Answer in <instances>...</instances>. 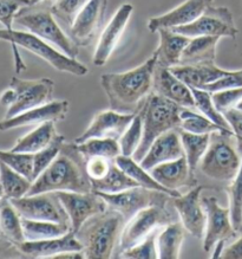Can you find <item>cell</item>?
Wrapping results in <instances>:
<instances>
[{
	"label": "cell",
	"instance_id": "e575fe53",
	"mask_svg": "<svg viewBox=\"0 0 242 259\" xmlns=\"http://www.w3.org/2000/svg\"><path fill=\"white\" fill-rule=\"evenodd\" d=\"M91 186H92V191L94 192L118 193V192L129 190V188L137 187L138 185L115 162L107 176L103 179L94 181V183L91 184Z\"/></svg>",
	"mask_w": 242,
	"mask_h": 259
},
{
	"label": "cell",
	"instance_id": "cb8c5ba5",
	"mask_svg": "<svg viewBox=\"0 0 242 259\" xmlns=\"http://www.w3.org/2000/svg\"><path fill=\"white\" fill-rule=\"evenodd\" d=\"M184 155L178 129L169 131L159 136L152 143L144 157L139 161L141 166L147 170H150L157 164L168 162V161L178 159Z\"/></svg>",
	"mask_w": 242,
	"mask_h": 259
},
{
	"label": "cell",
	"instance_id": "bcb514c9",
	"mask_svg": "<svg viewBox=\"0 0 242 259\" xmlns=\"http://www.w3.org/2000/svg\"><path fill=\"white\" fill-rule=\"evenodd\" d=\"M115 159H108V157H89L85 159V173L89 178L90 183L98 181L107 176L110 171L111 167L114 166Z\"/></svg>",
	"mask_w": 242,
	"mask_h": 259
},
{
	"label": "cell",
	"instance_id": "ac0fdd59",
	"mask_svg": "<svg viewBox=\"0 0 242 259\" xmlns=\"http://www.w3.org/2000/svg\"><path fill=\"white\" fill-rule=\"evenodd\" d=\"M108 9V0H90L70 26V37L78 47H87L100 30Z\"/></svg>",
	"mask_w": 242,
	"mask_h": 259
},
{
	"label": "cell",
	"instance_id": "680465c9",
	"mask_svg": "<svg viewBox=\"0 0 242 259\" xmlns=\"http://www.w3.org/2000/svg\"><path fill=\"white\" fill-rule=\"evenodd\" d=\"M238 140H241V141H242V139H238Z\"/></svg>",
	"mask_w": 242,
	"mask_h": 259
},
{
	"label": "cell",
	"instance_id": "f35d334b",
	"mask_svg": "<svg viewBox=\"0 0 242 259\" xmlns=\"http://www.w3.org/2000/svg\"><path fill=\"white\" fill-rule=\"evenodd\" d=\"M192 95H194L195 100V109L201 111L202 115H205L207 118H209L210 121H213L214 123L220 125L221 128L227 129V131L233 132L228 124L226 118H224L223 114H221L219 110L216 109L214 106L213 99H212V93L206 92V90L198 89V88H191Z\"/></svg>",
	"mask_w": 242,
	"mask_h": 259
},
{
	"label": "cell",
	"instance_id": "4fadbf2b",
	"mask_svg": "<svg viewBox=\"0 0 242 259\" xmlns=\"http://www.w3.org/2000/svg\"><path fill=\"white\" fill-rule=\"evenodd\" d=\"M203 208L206 211V231L203 237V251L210 252L220 240H230L237 236L230 218L229 207H222L217 198L213 195L201 199Z\"/></svg>",
	"mask_w": 242,
	"mask_h": 259
},
{
	"label": "cell",
	"instance_id": "db71d44e",
	"mask_svg": "<svg viewBox=\"0 0 242 259\" xmlns=\"http://www.w3.org/2000/svg\"><path fill=\"white\" fill-rule=\"evenodd\" d=\"M46 2V0H29V6L27 8H32V6H37L41 4V3Z\"/></svg>",
	"mask_w": 242,
	"mask_h": 259
},
{
	"label": "cell",
	"instance_id": "f6af8a7d",
	"mask_svg": "<svg viewBox=\"0 0 242 259\" xmlns=\"http://www.w3.org/2000/svg\"><path fill=\"white\" fill-rule=\"evenodd\" d=\"M214 106L221 114L236 107V104L242 100V88L220 90L212 94Z\"/></svg>",
	"mask_w": 242,
	"mask_h": 259
},
{
	"label": "cell",
	"instance_id": "11a10c76",
	"mask_svg": "<svg viewBox=\"0 0 242 259\" xmlns=\"http://www.w3.org/2000/svg\"><path fill=\"white\" fill-rule=\"evenodd\" d=\"M4 198H5L4 190H3V186H2V185H0V200H2V199H4Z\"/></svg>",
	"mask_w": 242,
	"mask_h": 259
},
{
	"label": "cell",
	"instance_id": "277c9868",
	"mask_svg": "<svg viewBox=\"0 0 242 259\" xmlns=\"http://www.w3.org/2000/svg\"><path fill=\"white\" fill-rule=\"evenodd\" d=\"M242 163L241 141L233 132L210 134L209 146L200 161L199 169L213 181L228 185L236 177Z\"/></svg>",
	"mask_w": 242,
	"mask_h": 259
},
{
	"label": "cell",
	"instance_id": "b9f144b4",
	"mask_svg": "<svg viewBox=\"0 0 242 259\" xmlns=\"http://www.w3.org/2000/svg\"><path fill=\"white\" fill-rule=\"evenodd\" d=\"M65 139L62 135L56 136L50 145L44 149L34 153V168H33V181L39 177L50 164L54 162L59 154H61L63 146L65 145Z\"/></svg>",
	"mask_w": 242,
	"mask_h": 259
},
{
	"label": "cell",
	"instance_id": "484cf974",
	"mask_svg": "<svg viewBox=\"0 0 242 259\" xmlns=\"http://www.w3.org/2000/svg\"><path fill=\"white\" fill-rule=\"evenodd\" d=\"M160 45L154 52L157 58V64L173 68L180 65L183 50L191 38L177 33L171 29H160Z\"/></svg>",
	"mask_w": 242,
	"mask_h": 259
},
{
	"label": "cell",
	"instance_id": "7a4b0ae2",
	"mask_svg": "<svg viewBox=\"0 0 242 259\" xmlns=\"http://www.w3.org/2000/svg\"><path fill=\"white\" fill-rule=\"evenodd\" d=\"M92 192L85 173V159L77 149L76 143H66L56 160L37 177L27 195L47 192Z\"/></svg>",
	"mask_w": 242,
	"mask_h": 259
},
{
	"label": "cell",
	"instance_id": "7dc6e473",
	"mask_svg": "<svg viewBox=\"0 0 242 259\" xmlns=\"http://www.w3.org/2000/svg\"><path fill=\"white\" fill-rule=\"evenodd\" d=\"M29 6V0H0V24L5 29H13L16 17L24 8Z\"/></svg>",
	"mask_w": 242,
	"mask_h": 259
},
{
	"label": "cell",
	"instance_id": "4316f807",
	"mask_svg": "<svg viewBox=\"0 0 242 259\" xmlns=\"http://www.w3.org/2000/svg\"><path fill=\"white\" fill-rule=\"evenodd\" d=\"M0 237L17 248L25 241L23 219L9 199L0 200Z\"/></svg>",
	"mask_w": 242,
	"mask_h": 259
},
{
	"label": "cell",
	"instance_id": "ee69618b",
	"mask_svg": "<svg viewBox=\"0 0 242 259\" xmlns=\"http://www.w3.org/2000/svg\"><path fill=\"white\" fill-rule=\"evenodd\" d=\"M160 229H157L149 234L141 243L128 248L123 253L118 255L119 258H132V259H155L159 258L156 250V237Z\"/></svg>",
	"mask_w": 242,
	"mask_h": 259
},
{
	"label": "cell",
	"instance_id": "52a82bcc",
	"mask_svg": "<svg viewBox=\"0 0 242 259\" xmlns=\"http://www.w3.org/2000/svg\"><path fill=\"white\" fill-rule=\"evenodd\" d=\"M55 83L50 78L20 79L12 77L0 95V106L6 108L4 118H11L32 108L51 102Z\"/></svg>",
	"mask_w": 242,
	"mask_h": 259
},
{
	"label": "cell",
	"instance_id": "3957f363",
	"mask_svg": "<svg viewBox=\"0 0 242 259\" xmlns=\"http://www.w3.org/2000/svg\"><path fill=\"white\" fill-rule=\"evenodd\" d=\"M0 40L8 41L12 45L13 55L16 61V72L20 73L26 69L25 64L20 58L18 48L25 49L31 54L49 63L52 68L61 72H68L75 76H85L89 72V69L76 58H71L62 51L56 50L54 45L41 39L36 34L27 32V31H17L9 29H0Z\"/></svg>",
	"mask_w": 242,
	"mask_h": 259
},
{
	"label": "cell",
	"instance_id": "5bb4252c",
	"mask_svg": "<svg viewBox=\"0 0 242 259\" xmlns=\"http://www.w3.org/2000/svg\"><path fill=\"white\" fill-rule=\"evenodd\" d=\"M10 201L23 218L70 224L69 217L55 192L25 195Z\"/></svg>",
	"mask_w": 242,
	"mask_h": 259
},
{
	"label": "cell",
	"instance_id": "603a6c76",
	"mask_svg": "<svg viewBox=\"0 0 242 259\" xmlns=\"http://www.w3.org/2000/svg\"><path fill=\"white\" fill-rule=\"evenodd\" d=\"M157 183L171 191H178L182 187L196 186V176L191 173L185 155L178 159L160 163L149 170Z\"/></svg>",
	"mask_w": 242,
	"mask_h": 259
},
{
	"label": "cell",
	"instance_id": "74e56055",
	"mask_svg": "<svg viewBox=\"0 0 242 259\" xmlns=\"http://www.w3.org/2000/svg\"><path fill=\"white\" fill-rule=\"evenodd\" d=\"M227 193L228 198H229V211L231 223H233L234 229L237 231L238 234H240V229L242 226V163L236 177L227 185Z\"/></svg>",
	"mask_w": 242,
	"mask_h": 259
},
{
	"label": "cell",
	"instance_id": "d6a6232c",
	"mask_svg": "<svg viewBox=\"0 0 242 259\" xmlns=\"http://www.w3.org/2000/svg\"><path fill=\"white\" fill-rule=\"evenodd\" d=\"M182 146H183L185 159L188 161L191 173L199 169L200 161L207 152L209 146L210 134H192V133L178 129Z\"/></svg>",
	"mask_w": 242,
	"mask_h": 259
},
{
	"label": "cell",
	"instance_id": "f907efd6",
	"mask_svg": "<svg viewBox=\"0 0 242 259\" xmlns=\"http://www.w3.org/2000/svg\"><path fill=\"white\" fill-rule=\"evenodd\" d=\"M221 258L242 259V234H240V238H237L229 246L224 247Z\"/></svg>",
	"mask_w": 242,
	"mask_h": 259
},
{
	"label": "cell",
	"instance_id": "7402d4cb",
	"mask_svg": "<svg viewBox=\"0 0 242 259\" xmlns=\"http://www.w3.org/2000/svg\"><path fill=\"white\" fill-rule=\"evenodd\" d=\"M213 3L214 0H185L171 11L149 19L148 30L152 33H156L160 29L188 25L195 22Z\"/></svg>",
	"mask_w": 242,
	"mask_h": 259
},
{
	"label": "cell",
	"instance_id": "1f68e13d",
	"mask_svg": "<svg viewBox=\"0 0 242 259\" xmlns=\"http://www.w3.org/2000/svg\"><path fill=\"white\" fill-rule=\"evenodd\" d=\"M23 230L26 240H43L64 236L71 231V224L43 222L23 218Z\"/></svg>",
	"mask_w": 242,
	"mask_h": 259
},
{
	"label": "cell",
	"instance_id": "7c38bea8",
	"mask_svg": "<svg viewBox=\"0 0 242 259\" xmlns=\"http://www.w3.org/2000/svg\"><path fill=\"white\" fill-rule=\"evenodd\" d=\"M64 207L66 214L71 224V231L77 233L83 224L92 218L93 215L100 214L108 208L104 199L96 192H55Z\"/></svg>",
	"mask_w": 242,
	"mask_h": 259
},
{
	"label": "cell",
	"instance_id": "e0dca14e",
	"mask_svg": "<svg viewBox=\"0 0 242 259\" xmlns=\"http://www.w3.org/2000/svg\"><path fill=\"white\" fill-rule=\"evenodd\" d=\"M134 11V6L125 3L117 10L108 25L104 27L97 41L96 50L93 55V64L96 66H104L107 64L115 49L122 39L125 27Z\"/></svg>",
	"mask_w": 242,
	"mask_h": 259
},
{
	"label": "cell",
	"instance_id": "60d3db41",
	"mask_svg": "<svg viewBox=\"0 0 242 259\" xmlns=\"http://www.w3.org/2000/svg\"><path fill=\"white\" fill-rule=\"evenodd\" d=\"M143 139V124L141 115L138 111L136 113L134 120L125 129L118 140L119 147H121V155L124 156H134V154L141 145Z\"/></svg>",
	"mask_w": 242,
	"mask_h": 259
},
{
	"label": "cell",
	"instance_id": "681fc988",
	"mask_svg": "<svg viewBox=\"0 0 242 259\" xmlns=\"http://www.w3.org/2000/svg\"><path fill=\"white\" fill-rule=\"evenodd\" d=\"M228 124L237 139H242V111L233 108L223 114Z\"/></svg>",
	"mask_w": 242,
	"mask_h": 259
},
{
	"label": "cell",
	"instance_id": "f5cc1de1",
	"mask_svg": "<svg viewBox=\"0 0 242 259\" xmlns=\"http://www.w3.org/2000/svg\"><path fill=\"white\" fill-rule=\"evenodd\" d=\"M10 248H16V247L13 246L12 244L8 243V241L4 240L2 237H0V251H3V250H10ZM16 250H17V248H16Z\"/></svg>",
	"mask_w": 242,
	"mask_h": 259
},
{
	"label": "cell",
	"instance_id": "2e32d148",
	"mask_svg": "<svg viewBox=\"0 0 242 259\" xmlns=\"http://www.w3.org/2000/svg\"><path fill=\"white\" fill-rule=\"evenodd\" d=\"M203 186L196 185L184 195L171 198V204L176 209L178 218L185 231L192 237L203 239L206 231V211L201 201Z\"/></svg>",
	"mask_w": 242,
	"mask_h": 259
},
{
	"label": "cell",
	"instance_id": "7bdbcfd3",
	"mask_svg": "<svg viewBox=\"0 0 242 259\" xmlns=\"http://www.w3.org/2000/svg\"><path fill=\"white\" fill-rule=\"evenodd\" d=\"M89 2L90 0H54L50 5V10L56 18L62 20L70 27L78 13Z\"/></svg>",
	"mask_w": 242,
	"mask_h": 259
},
{
	"label": "cell",
	"instance_id": "8d00e7d4",
	"mask_svg": "<svg viewBox=\"0 0 242 259\" xmlns=\"http://www.w3.org/2000/svg\"><path fill=\"white\" fill-rule=\"evenodd\" d=\"M180 129L192 134H212L215 132H230L221 128L214 123L205 115L198 114L188 108H182L181 110V127Z\"/></svg>",
	"mask_w": 242,
	"mask_h": 259
},
{
	"label": "cell",
	"instance_id": "f1b7e54d",
	"mask_svg": "<svg viewBox=\"0 0 242 259\" xmlns=\"http://www.w3.org/2000/svg\"><path fill=\"white\" fill-rule=\"evenodd\" d=\"M115 162L117 163V166L121 168L122 170H124L135 183H137L138 186L148 188V190L163 192V193L169 194L171 198L181 195L178 191H171L169 188L162 186L160 183H157L155 178L152 176V173H150L149 170L144 169V168L141 166V163L137 162L132 156L118 155L115 159Z\"/></svg>",
	"mask_w": 242,
	"mask_h": 259
},
{
	"label": "cell",
	"instance_id": "6da1fadb",
	"mask_svg": "<svg viewBox=\"0 0 242 259\" xmlns=\"http://www.w3.org/2000/svg\"><path fill=\"white\" fill-rule=\"evenodd\" d=\"M155 55L127 72L104 73L101 85L107 94L111 110L124 114L137 113L146 97L153 92Z\"/></svg>",
	"mask_w": 242,
	"mask_h": 259
},
{
	"label": "cell",
	"instance_id": "c3c4849f",
	"mask_svg": "<svg viewBox=\"0 0 242 259\" xmlns=\"http://www.w3.org/2000/svg\"><path fill=\"white\" fill-rule=\"evenodd\" d=\"M235 88H242V69L236 70V71L235 70L234 71H229L222 78L217 79L216 82L205 87L202 90H206V92L213 94L215 92H220V90Z\"/></svg>",
	"mask_w": 242,
	"mask_h": 259
},
{
	"label": "cell",
	"instance_id": "44dd1931",
	"mask_svg": "<svg viewBox=\"0 0 242 259\" xmlns=\"http://www.w3.org/2000/svg\"><path fill=\"white\" fill-rule=\"evenodd\" d=\"M68 111V101H51L43 106L24 111L15 117L2 120L0 121V132H8L11 129L26 127V125H39L49 121L57 123V122L64 120Z\"/></svg>",
	"mask_w": 242,
	"mask_h": 259
},
{
	"label": "cell",
	"instance_id": "816d5d0a",
	"mask_svg": "<svg viewBox=\"0 0 242 259\" xmlns=\"http://www.w3.org/2000/svg\"><path fill=\"white\" fill-rule=\"evenodd\" d=\"M226 240H220L217 241V243L215 244V246L213 247V254H212V258H220L221 255H222L223 253V250L224 247H226Z\"/></svg>",
	"mask_w": 242,
	"mask_h": 259
},
{
	"label": "cell",
	"instance_id": "83f0119b",
	"mask_svg": "<svg viewBox=\"0 0 242 259\" xmlns=\"http://www.w3.org/2000/svg\"><path fill=\"white\" fill-rule=\"evenodd\" d=\"M219 40V37L212 36L192 37L183 50L180 64L196 65L215 62L216 47Z\"/></svg>",
	"mask_w": 242,
	"mask_h": 259
},
{
	"label": "cell",
	"instance_id": "ba28073f",
	"mask_svg": "<svg viewBox=\"0 0 242 259\" xmlns=\"http://www.w3.org/2000/svg\"><path fill=\"white\" fill-rule=\"evenodd\" d=\"M180 219L173 204L167 206H149L136 213L130 220L124 224L116 246V257L128 248L141 243L150 233L157 229H162L168 224Z\"/></svg>",
	"mask_w": 242,
	"mask_h": 259
},
{
	"label": "cell",
	"instance_id": "5b68a950",
	"mask_svg": "<svg viewBox=\"0 0 242 259\" xmlns=\"http://www.w3.org/2000/svg\"><path fill=\"white\" fill-rule=\"evenodd\" d=\"M124 224L123 217L109 207L86 220L76 233V237L83 245L84 257L90 259L110 258L117 246Z\"/></svg>",
	"mask_w": 242,
	"mask_h": 259
},
{
	"label": "cell",
	"instance_id": "6f0895ef",
	"mask_svg": "<svg viewBox=\"0 0 242 259\" xmlns=\"http://www.w3.org/2000/svg\"><path fill=\"white\" fill-rule=\"evenodd\" d=\"M240 234H242V226H241V229H240Z\"/></svg>",
	"mask_w": 242,
	"mask_h": 259
},
{
	"label": "cell",
	"instance_id": "d4e9b609",
	"mask_svg": "<svg viewBox=\"0 0 242 259\" xmlns=\"http://www.w3.org/2000/svg\"><path fill=\"white\" fill-rule=\"evenodd\" d=\"M171 72L174 73L177 78L183 80L191 88L203 89L205 87L209 85L217 79L222 78L226 76L230 70L221 69L216 65L215 62L203 63V64L196 65H176L170 68Z\"/></svg>",
	"mask_w": 242,
	"mask_h": 259
},
{
	"label": "cell",
	"instance_id": "836d02e7",
	"mask_svg": "<svg viewBox=\"0 0 242 259\" xmlns=\"http://www.w3.org/2000/svg\"><path fill=\"white\" fill-rule=\"evenodd\" d=\"M0 185L4 190L5 198L12 200V199H19L27 195L32 181L6 166L5 163L0 162Z\"/></svg>",
	"mask_w": 242,
	"mask_h": 259
},
{
	"label": "cell",
	"instance_id": "30bf717a",
	"mask_svg": "<svg viewBox=\"0 0 242 259\" xmlns=\"http://www.w3.org/2000/svg\"><path fill=\"white\" fill-rule=\"evenodd\" d=\"M96 193L104 199L109 208L115 209L123 217L125 223L143 208L155 205L167 206L171 201L169 194L148 190L141 186L129 188L118 193H102V192H96Z\"/></svg>",
	"mask_w": 242,
	"mask_h": 259
},
{
	"label": "cell",
	"instance_id": "ffe728a7",
	"mask_svg": "<svg viewBox=\"0 0 242 259\" xmlns=\"http://www.w3.org/2000/svg\"><path fill=\"white\" fill-rule=\"evenodd\" d=\"M153 92L173 101L182 108L195 109V100L190 87L177 78L170 68L157 64L154 70Z\"/></svg>",
	"mask_w": 242,
	"mask_h": 259
},
{
	"label": "cell",
	"instance_id": "8fae6325",
	"mask_svg": "<svg viewBox=\"0 0 242 259\" xmlns=\"http://www.w3.org/2000/svg\"><path fill=\"white\" fill-rule=\"evenodd\" d=\"M175 32L184 34L187 37L212 36V37H229L235 39L238 34V29L235 25L233 13L228 8L209 6L195 22L188 25L171 27Z\"/></svg>",
	"mask_w": 242,
	"mask_h": 259
},
{
	"label": "cell",
	"instance_id": "9a60e30c",
	"mask_svg": "<svg viewBox=\"0 0 242 259\" xmlns=\"http://www.w3.org/2000/svg\"><path fill=\"white\" fill-rule=\"evenodd\" d=\"M20 253L37 258H83V245L76 234L70 231L64 236L43 240H25L17 246Z\"/></svg>",
	"mask_w": 242,
	"mask_h": 259
},
{
	"label": "cell",
	"instance_id": "d590c367",
	"mask_svg": "<svg viewBox=\"0 0 242 259\" xmlns=\"http://www.w3.org/2000/svg\"><path fill=\"white\" fill-rule=\"evenodd\" d=\"M76 147L84 159L97 156L116 159L121 155L118 140L115 139H90L82 143H76Z\"/></svg>",
	"mask_w": 242,
	"mask_h": 259
},
{
	"label": "cell",
	"instance_id": "4dcf8cb0",
	"mask_svg": "<svg viewBox=\"0 0 242 259\" xmlns=\"http://www.w3.org/2000/svg\"><path fill=\"white\" fill-rule=\"evenodd\" d=\"M55 124V122L49 121L37 125V128H34L32 132H30L29 134L20 138L15 143V146L12 147L11 150H13V152L34 154L41 149H44L57 136Z\"/></svg>",
	"mask_w": 242,
	"mask_h": 259
},
{
	"label": "cell",
	"instance_id": "f546056e",
	"mask_svg": "<svg viewBox=\"0 0 242 259\" xmlns=\"http://www.w3.org/2000/svg\"><path fill=\"white\" fill-rule=\"evenodd\" d=\"M184 226L181 222H174L162 227L156 237L157 255L161 259H177L184 240Z\"/></svg>",
	"mask_w": 242,
	"mask_h": 259
},
{
	"label": "cell",
	"instance_id": "d6986e66",
	"mask_svg": "<svg viewBox=\"0 0 242 259\" xmlns=\"http://www.w3.org/2000/svg\"><path fill=\"white\" fill-rule=\"evenodd\" d=\"M136 113L124 114L115 110H105L98 113L91 121L86 131L73 142L82 143L90 139H115L119 140L125 129L134 120Z\"/></svg>",
	"mask_w": 242,
	"mask_h": 259
},
{
	"label": "cell",
	"instance_id": "8992f818",
	"mask_svg": "<svg viewBox=\"0 0 242 259\" xmlns=\"http://www.w3.org/2000/svg\"><path fill=\"white\" fill-rule=\"evenodd\" d=\"M182 107L173 101L152 92L143 101L138 109L143 124V139L134 154V159L139 162L148 152L152 143L164 133L180 129Z\"/></svg>",
	"mask_w": 242,
	"mask_h": 259
},
{
	"label": "cell",
	"instance_id": "9f6ffc18",
	"mask_svg": "<svg viewBox=\"0 0 242 259\" xmlns=\"http://www.w3.org/2000/svg\"><path fill=\"white\" fill-rule=\"evenodd\" d=\"M235 108H236V109H238V110H241V111H242V100L240 101V102H238V103L236 104V107H235Z\"/></svg>",
	"mask_w": 242,
	"mask_h": 259
},
{
	"label": "cell",
	"instance_id": "ab89813d",
	"mask_svg": "<svg viewBox=\"0 0 242 259\" xmlns=\"http://www.w3.org/2000/svg\"><path fill=\"white\" fill-rule=\"evenodd\" d=\"M0 162L5 163L12 169L23 174L27 179L33 183V168L34 154L13 152V150L0 149Z\"/></svg>",
	"mask_w": 242,
	"mask_h": 259
},
{
	"label": "cell",
	"instance_id": "9c48e42d",
	"mask_svg": "<svg viewBox=\"0 0 242 259\" xmlns=\"http://www.w3.org/2000/svg\"><path fill=\"white\" fill-rule=\"evenodd\" d=\"M15 22L29 32L54 45L69 57L77 58L78 56V45L61 29L50 8L39 10L24 8L17 15Z\"/></svg>",
	"mask_w": 242,
	"mask_h": 259
}]
</instances>
